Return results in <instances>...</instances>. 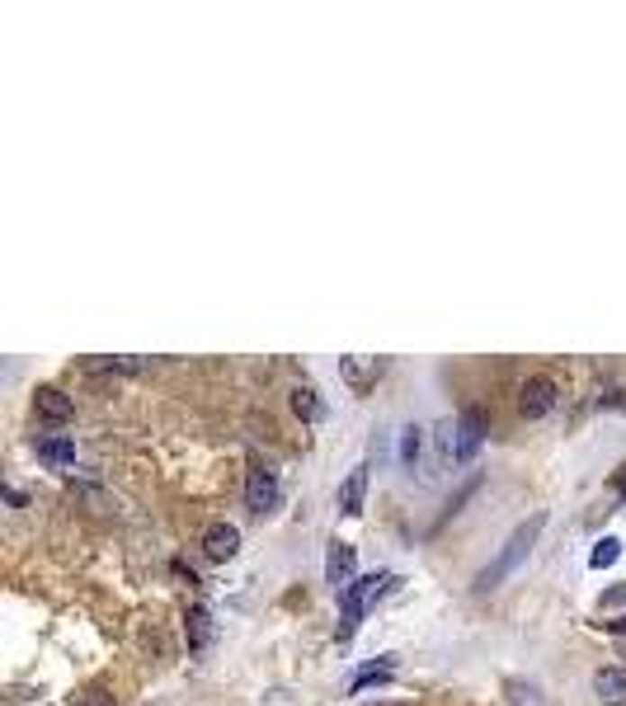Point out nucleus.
<instances>
[{"label":"nucleus","instance_id":"nucleus-6","mask_svg":"<svg viewBox=\"0 0 626 706\" xmlns=\"http://www.w3.org/2000/svg\"><path fill=\"white\" fill-rule=\"evenodd\" d=\"M278 500H283L278 475L255 462V466H249V475H245V509H249V513H274Z\"/></svg>","mask_w":626,"mask_h":706},{"label":"nucleus","instance_id":"nucleus-5","mask_svg":"<svg viewBox=\"0 0 626 706\" xmlns=\"http://www.w3.org/2000/svg\"><path fill=\"white\" fill-rule=\"evenodd\" d=\"M325 584L335 589L340 598H344L353 584H358V551H353L349 542H340V537H335V542H330V551H325Z\"/></svg>","mask_w":626,"mask_h":706},{"label":"nucleus","instance_id":"nucleus-4","mask_svg":"<svg viewBox=\"0 0 626 706\" xmlns=\"http://www.w3.org/2000/svg\"><path fill=\"white\" fill-rule=\"evenodd\" d=\"M560 401V386L547 377V372H537V377H528L523 386H518V414L523 420H547V414L556 410Z\"/></svg>","mask_w":626,"mask_h":706},{"label":"nucleus","instance_id":"nucleus-10","mask_svg":"<svg viewBox=\"0 0 626 706\" xmlns=\"http://www.w3.org/2000/svg\"><path fill=\"white\" fill-rule=\"evenodd\" d=\"M340 372H344V382L363 396V391L382 377V363L377 358H340Z\"/></svg>","mask_w":626,"mask_h":706},{"label":"nucleus","instance_id":"nucleus-19","mask_svg":"<svg viewBox=\"0 0 626 706\" xmlns=\"http://www.w3.org/2000/svg\"><path fill=\"white\" fill-rule=\"evenodd\" d=\"M603 603H626V584H617V589H612L608 598H603Z\"/></svg>","mask_w":626,"mask_h":706},{"label":"nucleus","instance_id":"nucleus-15","mask_svg":"<svg viewBox=\"0 0 626 706\" xmlns=\"http://www.w3.org/2000/svg\"><path fill=\"white\" fill-rule=\"evenodd\" d=\"M617 560H621V542H617V537H598L594 551H589V566L608 570V566H617Z\"/></svg>","mask_w":626,"mask_h":706},{"label":"nucleus","instance_id":"nucleus-8","mask_svg":"<svg viewBox=\"0 0 626 706\" xmlns=\"http://www.w3.org/2000/svg\"><path fill=\"white\" fill-rule=\"evenodd\" d=\"M203 551H207V560H231V556L240 551V528L213 523V528L203 532Z\"/></svg>","mask_w":626,"mask_h":706},{"label":"nucleus","instance_id":"nucleus-14","mask_svg":"<svg viewBox=\"0 0 626 706\" xmlns=\"http://www.w3.org/2000/svg\"><path fill=\"white\" fill-rule=\"evenodd\" d=\"M38 457H43L48 466H71L76 462V443L67 433H48V439H38Z\"/></svg>","mask_w":626,"mask_h":706},{"label":"nucleus","instance_id":"nucleus-7","mask_svg":"<svg viewBox=\"0 0 626 706\" xmlns=\"http://www.w3.org/2000/svg\"><path fill=\"white\" fill-rule=\"evenodd\" d=\"M33 414L43 424H71V414H76V401L67 396L61 386H38V396H33Z\"/></svg>","mask_w":626,"mask_h":706},{"label":"nucleus","instance_id":"nucleus-3","mask_svg":"<svg viewBox=\"0 0 626 706\" xmlns=\"http://www.w3.org/2000/svg\"><path fill=\"white\" fill-rule=\"evenodd\" d=\"M481 448H485V410L467 405L452 424V462H476Z\"/></svg>","mask_w":626,"mask_h":706},{"label":"nucleus","instance_id":"nucleus-13","mask_svg":"<svg viewBox=\"0 0 626 706\" xmlns=\"http://www.w3.org/2000/svg\"><path fill=\"white\" fill-rule=\"evenodd\" d=\"M184 636H189V650H207V640H213V612L203 603H194L189 617H184Z\"/></svg>","mask_w":626,"mask_h":706},{"label":"nucleus","instance_id":"nucleus-9","mask_svg":"<svg viewBox=\"0 0 626 706\" xmlns=\"http://www.w3.org/2000/svg\"><path fill=\"white\" fill-rule=\"evenodd\" d=\"M363 500H367V466H353L349 481L340 485V513L344 518H358L363 513Z\"/></svg>","mask_w":626,"mask_h":706},{"label":"nucleus","instance_id":"nucleus-12","mask_svg":"<svg viewBox=\"0 0 626 706\" xmlns=\"http://www.w3.org/2000/svg\"><path fill=\"white\" fill-rule=\"evenodd\" d=\"M292 414L302 424H321L325 420V401L316 396V386H292Z\"/></svg>","mask_w":626,"mask_h":706},{"label":"nucleus","instance_id":"nucleus-18","mask_svg":"<svg viewBox=\"0 0 626 706\" xmlns=\"http://www.w3.org/2000/svg\"><path fill=\"white\" fill-rule=\"evenodd\" d=\"M170 570H175V579H184V584H189V589L198 584V575H194V570H184V560H175V566H170Z\"/></svg>","mask_w":626,"mask_h":706},{"label":"nucleus","instance_id":"nucleus-21","mask_svg":"<svg viewBox=\"0 0 626 706\" xmlns=\"http://www.w3.org/2000/svg\"><path fill=\"white\" fill-rule=\"evenodd\" d=\"M612 485H617V500L626 504V471H617V481H612Z\"/></svg>","mask_w":626,"mask_h":706},{"label":"nucleus","instance_id":"nucleus-16","mask_svg":"<svg viewBox=\"0 0 626 706\" xmlns=\"http://www.w3.org/2000/svg\"><path fill=\"white\" fill-rule=\"evenodd\" d=\"M401 462H405V466L420 462V429H414V424L401 433Z\"/></svg>","mask_w":626,"mask_h":706},{"label":"nucleus","instance_id":"nucleus-17","mask_svg":"<svg viewBox=\"0 0 626 706\" xmlns=\"http://www.w3.org/2000/svg\"><path fill=\"white\" fill-rule=\"evenodd\" d=\"M71 706H113V697L104 692V688H86V692H76Z\"/></svg>","mask_w":626,"mask_h":706},{"label":"nucleus","instance_id":"nucleus-11","mask_svg":"<svg viewBox=\"0 0 626 706\" xmlns=\"http://www.w3.org/2000/svg\"><path fill=\"white\" fill-rule=\"evenodd\" d=\"M594 692L608 706H626V669H598L594 674Z\"/></svg>","mask_w":626,"mask_h":706},{"label":"nucleus","instance_id":"nucleus-2","mask_svg":"<svg viewBox=\"0 0 626 706\" xmlns=\"http://www.w3.org/2000/svg\"><path fill=\"white\" fill-rule=\"evenodd\" d=\"M386 584H395V575H363L358 584H353L349 593H344V617H340V640H353V631H358V621H363V612H367V603L377 598Z\"/></svg>","mask_w":626,"mask_h":706},{"label":"nucleus","instance_id":"nucleus-20","mask_svg":"<svg viewBox=\"0 0 626 706\" xmlns=\"http://www.w3.org/2000/svg\"><path fill=\"white\" fill-rule=\"evenodd\" d=\"M603 627H608L612 636H626V617H617V621H603Z\"/></svg>","mask_w":626,"mask_h":706},{"label":"nucleus","instance_id":"nucleus-1","mask_svg":"<svg viewBox=\"0 0 626 706\" xmlns=\"http://www.w3.org/2000/svg\"><path fill=\"white\" fill-rule=\"evenodd\" d=\"M541 528H547V513H532L528 523H518V528L509 532V542H504V551L494 556V566H485V570H481V579H476V589L485 593V589H494V584H499V579H504V575H513L518 566H523V560H528V551L537 547V537H541Z\"/></svg>","mask_w":626,"mask_h":706}]
</instances>
